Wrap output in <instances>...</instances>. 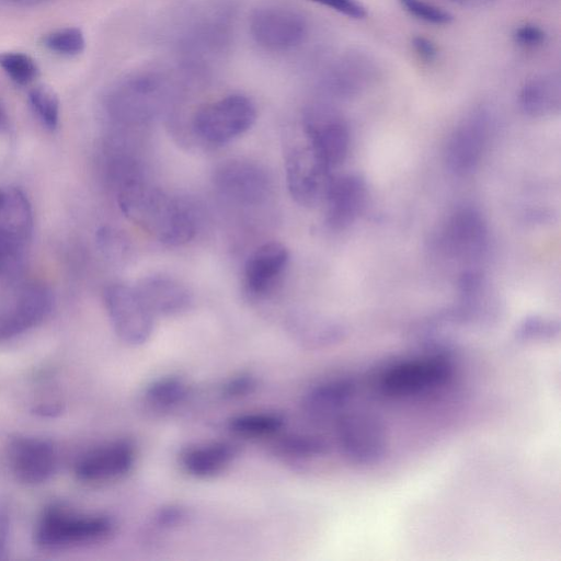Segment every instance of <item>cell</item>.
Listing matches in <instances>:
<instances>
[{
	"label": "cell",
	"instance_id": "obj_1",
	"mask_svg": "<svg viewBox=\"0 0 561 561\" xmlns=\"http://www.w3.org/2000/svg\"><path fill=\"white\" fill-rule=\"evenodd\" d=\"M122 211L158 241L179 245L196 233L197 217L186 201L169 195L139 178L118 186Z\"/></svg>",
	"mask_w": 561,
	"mask_h": 561
},
{
	"label": "cell",
	"instance_id": "obj_2",
	"mask_svg": "<svg viewBox=\"0 0 561 561\" xmlns=\"http://www.w3.org/2000/svg\"><path fill=\"white\" fill-rule=\"evenodd\" d=\"M455 366L445 350H432L431 354L405 358L389 364L376 377L378 394L387 399L419 397L449 385Z\"/></svg>",
	"mask_w": 561,
	"mask_h": 561
},
{
	"label": "cell",
	"instance_id": "obj_3",
	"mask_svg": "<svg viewBox=\"0 0 561 561\" xmlns=\"http://www.w3.org/2000/svg\"><path fill=\"white\" fill-rule=\"evenodd\" d=\"M114 528L113 520L105 515L50 504L35 523L33 541L43 550H64L102 542L113 535Z\"/></svg>",
	"mask_w": 561,
	"mask_h": 561
},
{
	"label": "cell",
	"instance_id": "obj_4",
	"mask_svg": "<svg viewBox=\"0 0 561 561\" xmlns=\"http://www.w3.org/2000/svg\"><path fill=\"white\" fill-rule=\"evenodd\" d=\"M168 96L167 80L157 71L137 72L121 80L106 96L111 119L122 127H140L161 111Z\"/></svg>",
	"mask_w": 561,
	"mask_h": 561
},
{
	"label": "cell",
	"instance_id": "obj_5",
	"mask_svg": "<svg viewBox=\"0 0 561 561\" xmlns=\"http://www.w3.org/2000/svg\"><path fill=\"white\" fill-rule=\"evenodd\" d=\"M34 228L32 205L14 186L0 187V276L15 273L31 245Z\"/></svg>",
	"mask_w": 561,
	"mask_h": 561
},
{
	"label": "cell",
	"instance_id": "obj_6",
	"mask_svg": "<svg viewBox=\"0 0 561 561\" xmlns=\"http://www.w3.org/2000/svg\"><path fill=\"white\" fill-rule=\"evenodd\" d=\"M256 119L251 99L240 93L228 94L203 105L193 116L196 137L210 145L227 144L249 130Z\"/></svg>",
	"mask_w": 561,
	"mask_h": 561
},
{
	"label": "cell",
	"instance_id": "obj_7",
	"mask_svg": "<svg viewBox=\"0 0 561 561\" xmlns=\"http://www.w3.org/2000/svg\"><path fill=\"white\" fill-rule=\"evenodd\" d=\"M253 41L271 53L295 49L306 38L307 20L294 7L285 3H265L253 10L249 21Z\"/></svg>",
	"mask_w": 561,
	"mask_h": 561
},
{
	"label": "cell",
	"instance_id": "obj_8",
	"mask_svg": "<svg viewBox=\"0 0 561 561\" xmlns=\"http://www.w3.org/2000/svg\"><path fill=\"white\" fill-rule=\"evenodd\" d=\"M53 295L43 283L21 282L0 300V342L42 323L50 313Z\"/></svg>",
	"mask_w": 561,
	"mask_h": 561
},
{
	"label": "cell",
	"instance_id": "obj_9",
	"mask_svg": "<svg viewBox=\"0 0 561 561\" xmlns=\"http://www.w3.org/2000/svg\"><path fill=\"white\" fill-rule=\"evenodd\" d=\"M302 129L308 146L324 167L332 170L344 161L350 147V129L334 107L324 103L306 107Z\"/></svg>",
	"mask_w": 561,
	"mask_h": 561
},
{
	"label": "cell",
	"instance_id": "obj_10",
	"mask_svg": "<svg viewBox=\"0 0 561 561\" xmlns=\"http://www.w3.org/2000/svg\"><path fill=\"white\" fill-rule=\"evenodd\" d=\"M336 437L344 457L356 466L378 463L386 454L382 422L371 413L342 412L336 416Z\"/></svg>",
	"mask_w": 561,
	"mask_h": 561
},
{
	"label": "cell",
	"instance_id": "obj_11",
	"mask_svg": "<svg viewBox=\"0 0 561 561\" xmlns=\"http://www.w3.org/2000/svg\"><path fill=\"white\" fill-rule=\"evenodd\" d=\"M105 308L116 335L129 345H141L153 330L154 314L135 286L115 283L104 291Z\"/></svg>",
	"mask_w": 561,
	"mask_h": 561
},
{
	"label": "cell",
	"instance_id": "obj_12",
	"mask_svg": "<svg viewBox=\"0 0 561 561\" xmlns=\"http://www.w3.org/2000/svg\"><path fill=\"white\" fill-rule=\"evenodd\" d=\"M214 185L228 201L241 206H259L272 194V180L260 164L241 159L222 162L214 172Z\"/></svg>",
	"mask_w": 561,
	"mask_h": 561
},
{
	"label": "cell",
	"instance_id": "obj_13",
	"mask_svg": "<svg viewBox=\"0 0 561 561\" xmlns=\"http://www.w3.org/2000/svg\"><path fill=\"white\" fill-rule=\"evenodd\" d=\"M285 172L291 197L304 206L323 202L333 179L332 170L316 158L308 144L293 147L287 151Z\"/></svg>",
	"mask_w": 561,
	"mask_h": 561
},
{
	"label": "cell",
	"instance_id": "obj_14",
	"mask_svg": "<svg viewBox=\"0 0 561 561\" xmlns=\"http://www.w3.org/2000/svg\"><path fill=\"white\" fill-rule=\"evenodd\" d=\"M136 461V448L126 439H116L95 446L75 462L76 478L84 483L96 484L115 481L126 476Z\"/></svg>",
	"mask_w": 561,
	"mask_h": 561
},
{
	"label": "cell",
	"instance_id": "obj_15",
	"mask_svg": "<svg viewBox=\"0 0 561 561\" xmlns=\"http://www.w3.org/2000/svg\"><path fill=\"white\" fill-rule=\"evenodd\" d=\"M488 241L486 222L472 207L455 210L438 238V244L447 255L462 261L480 259L486 251Z\"/></svg>",
	"mask_w": 561,
	"mask_h": 561
},
{
	"label": "cell",
	"instance_id": "obj_16",
	"mask_svg": "<svg viewBox=\"0 0 561 561\" xmlns=\"http://www.w3.org/2000/svg\"><path fill=\"white\" fill-rule=\"evenodd\" d=\"M490 125L489 113L480 108L453 130L445 148V162L451 172L466 175L477 167L489 138Z\"/></svg>",
	"mask_w": 561,
	"mask_h": 561
},
{
	"label": "cell",
	"instance_id": "obj_17",
	"mask_svg": "<svg viewBox=\"0 0 561 561\" xmlns=\"http://www.w3.org/2000/svg\"><path fill=\"white\" fill-rule=\"evenodd\" d=\"M7 456L13 477L27 485L46 482L57 469L56 448L44 438L16 436L10 440Z\"/></svg>",
	"mask_w": 561,
	"mask_h": 561
},
{
	"label": "cell",
	"instance_id": "obj_18",
	"mask_svg": "<svg viewBox=\"0 0 561 561\" xmlns=\"http://www.w3.org/2000/svg\"><path fill=\"white\" fill-rule=\"evenodd\" d=\"M367 197V183L360 175L333 176L323 199L325 224L333 230L346 229L365 209Z\"/></svg>",
	"mask_w": 561,
	"mask_h": 561
},
{
	"label": "cell",
	"instance_id": "obj_19",
	"mask_svg": "<svg viewBox=\"0 0 561 561\" xmlns=\"http://www.w3.org/2000/svg\"><path fill=\"white\" fill-rule=\"evenodd\" d=\"M289 261L288 250L278 242L260 245L248 257L243 270V286L254 299L267 297L279 283Z\"/></svg>",
	"mask_w": 561,
	"mask_h": 561
},
{
	"label": "cell",
	"instance_id": "obj_20",
	"mask_svg": "<svg viewBox=\"0 0 561 561\" xmlns=\"http://www.w3.org/2000/svg\"><path fill=\"white\" fill-rule=\"evenodd\" d=\"M376 75V65L368 55L351 50L330 66L323 78V85L335 96L351 98L365 90Z\"/></svg>",
	"mask_w": 561,
	"mask_h": 561
},
{
	"label": "cell",
	"instance_id": "obj_21",
	"mask_svg": "<svg viewBox=\"0 0 561 561\" xmlns=\"http://www.w3.org/2000/svg\"><path fill=\"white\" fill-rule=\"evenodd\" d=\"M135 287L154 316L179 314L186 311L192 304L188 288L170 276H147Z\"/></svg>",
	"mask_w": 561,
	"mask_h": 561
},
{
	"label": "cell",
	"instance_id": "obj_22",
	"mask_svg": "<svg viewBox=\"0 0 561 561\" xmlns=\"http://www.w3.org/2000/svg\"><path fill=\"white\" fill-rule=\"evenodd\" d=\"M356 391L357 380L352 376L328 378L307 391L302 407L314 419L337 416L355 397Z\"/></svg>",
	"mask_w": 561,
	"mask_h": 561
},
{
	"label": "cell",
	"instance_id": "obj_23",
	"mask_svg": "<svg viewBox=\"0 0 561 561\" xmlns=\"http://www.w3.org/2000/svg\"><path fill=\"white\" fill-rule=\"evenodd\" d=\"M238 455L236 445L217 440L185 448L180 455L183 470L196 478H211L225 471Z\"/></svg>",
	"mask_w": 561,
	"mask_h": 561
},
{
	"label": "cell",
	"instance_id": "obj_24",
	"mask_svg": "<svg viewBox=\"0 0 561 561\" xmlns=\"http://www.w3.org/2000/svg\"><path fill=\"white\" fill-rule=\"evenodd\" d=\"M518 104L531 117L558 114L561 108L559 72L541 73L527 80L518 93Z\"/></svg>",
	"mask_w": 561,
	"mask_h": 561
},
{
	"label": "cell",
	"instance_id": "obj_25",
	"mask_svg": "<svg viewBox=\"0 0 561 561\" xmlns=\"http://www.w3.org/2000/svg\"><path fill=\"white\" fill-rule=\"evenodd\" d=\"M283 415L274 412H250L232 416L229 430L245 438H262L277 434L284 426Z\"/></svg>",
	"mask_w": 561,
	"mask_h": 561
},
{
	"label": "cell",
	"instance_id": "obj_26",
	"mask_svg": "<svg viewBox=\"0 0 561 561\" xmlns=\"http://www.w3.org/2000/svg\"><path fill=\"white\" fill-rule=\"evenodd\" d=\"M146 399L158 408H171L181 403L187 396V385L175 376L161 377L146 388Z\"/></svg>",
	"mask_w": 561,
	"mask_h": 561
},
{
	"label": "cell",
	"instance_id": "obj_27",
	"mask_svg": "<svg viewBox=\"0 0 561 561\" xmlns=\"http://www.w3.org/2000/svg\"><path fill=\"white\" fill-rule=\"evenodd\" d=\"M28 102L41 123L48 129H55L59 121V100L54 90L37 85L28 92Z\"/></svg>",
	"mask_w": 561,
	"mask_h": 561
},
{
	"label": "cell",
	"instance_id": "obj_28",
	"mask_svg": "<svg viewBox=\"0 0 561 561\" xmlns=\"http://www.w3.org/2000/svg\"><path fill=\"white\" fill-rule=\"evenodd\" d=\"M0 68L18 84L32 82L39 73L35 60L19 51L0 53Z\"/></svg>",
	"mask_w": 561,
	"mask_h": 561
},
{
	"label": "cell",
	"instance_id": "obj_29",
	"mask_svg": "<svg viewBox=\"0 0 561 561\" xmlns=\"http://www.w3.org/2000/svg\"><path fill=\"white\" fill-rule=\"evenodd\" d=\"M42 44L59 55L73 56L80 54L85 46L82 31L78 27H64L49 32L42 38Z\"/></svg>",
	"mask_w": 561,
	"mask_h": 561
},
{
	"label": "cell",
	"instance_id": "obj_30",
	"mask_svg": "<svg viewBox=\"0 0 561 561\" xmlns=\"http://www.w3.org/2000/svg\"><path fill=\"white\" fill-rule=\"evenodd\" d=\"M278 448L286 455L299 458L319 457L328 451V445L321 437L309 434L285 436L279 442Z\"/></svg>",
	"mask_w": 561,
	"mask_h": 561
},
{
	"label": "cell",
	"instance_id": "obj_31",
	"mask_svg": "<svg viewBox=\"0 0 561 561\" xmlns=\"http://www.w3.org/2000/svg\"><path fill=\"white\" fill-rule=\"evenodd\" d=\"M559 331L560 324L558 321L540 316H531L523 320L516 329L515 335L523 341L547 340L557 336Z\"/></svg>",
	"mask_w": 561,
	"mask_h": 561
},
{
	"label": "cell",
	"instance_id": "obj_32",
	"mask_svg": "<svg viewBox=\"0 0 561 561\" xmlns=\"http://www.w3.org/2000/svg\"><path fill=\"white\" fill-rule=\"evenodd\" d=\"M401 7L412 16L435 25L448 24L453 15L446 10L425 0H398Z\"/></svg>",
	"mask_w": 561,
	"mask_h": 561
},
{
	"label": "cell",
	"instance_id": "obj_33",
	"mask_svg": "<svg viewBox=\"0 0 561 561\" xmlns=\"http://www.w3.org/2000/svg\"><path fill=\"white\" fill-rule=\"evenodd\" d=\"M327 7L351 19H363L366 15L365 7L357 0H309Z\"/></svg>",
	"mask_w": 561,
	"mask_h": 561
},
{
	"label": "cell",
	"instance_id": "obj_34",
	"mask_svg": "<svg viewBox=\"0 0 561 561\" xmlns=\"http://www.w3.org/2000/svg\"><path fill=\"white\" fill-rule=\"evenodd\" d=\"M514 39L517 44L525 47H535L545 42V31L535 24H524L515 28Z\"/></svg>",
	"mask_w": 561,
	"mask_h": 561
},
{
	"label": "cell",
	"instance_id": "obj_35",
	"mask_svg": "<svg viewBox=\"0 0 561 561\" xmlns=\"http://www.w3.org/2000/svg\"><path fill=\"white\" fill-rule=\"evenodd\" d=\"M255 386L254 377L251 375H240L225 385L224 393L229 397H241L252 392Z\"/></svg>",
	"mask_w": 561,
	"mask_h": 561
},
{
	"label": "cell",
	"instance_id": "obj_36",
	"mask_svg": "<svg viewBox=\"0 0 561 561\" xmlns=\"http://www.w3.org/2000/svg\"><path fill=\"white\" fill-rule=\"evenodd\" d=\"M412 46L415 53L424 60L431 61L437 56L435 44L424 36H415L412 39Z\"/></svg>",
	"mask_w": 561,
	"mask_h": 561
},
{
	"label": "cell",
	"instance_id": "obj_37",
	"mask_svg": "<svg viewBox=\"0 0 561 561\" xmlns=\"http://www.w3.org/2000/svg\"><path fill=\"white\" fill-rule=\"evenodd\" d=\"M10 537V515L7 507L0 505V559L7 552Z\"/></svg>",
	"mask_w": 561,
	"mask_h": 561
},
{
	"label": "cell",
	"instance_id": "obj_38",
	"mask_svg": "<svg viewBox=\"0 0 561 561\" xmlns=\"http://www.w3.org/2000/svg\"><path fill=\"white\" fill-rule=\"evenodd\" d=\"M495 1L496 0H455V3H458L463 7H468V8H479V7L488 5Z\"/></svg>",
	"mask_w": 561,
	"mask_h": 561
},
{
	"label": "cell",
	"instance_id": "obj_39",
	"mask_svg": "<svg viewBox=\"0 0 561 561\" xmlns=\"http://www.w3.org/2000/svg\"><path fill=\"white\" fill-rule=\"evenodd\" d=\"M2 1L10 3V4H14V5L25 7V5H35V4L42 3L46 0H2Z\"/></svg>",
	"mask_w": 561,
	"mask_h": 561
},
{
	"label": "cell",
	"instance_id": "obj_40",
	"mask_svg": "<svg viewBox=\"0 0 561 561\" xmlns=\"http://www.w3.org/2000/svg\"><path fill=\"white\" fill-rule=\"evenodd\" d=\"M5 122V115L2 108L0 107V126H2Z\"/></svg>",
	"mask_w": 561,
	"mask_h": 561
},
{
	"label": "cell",
	"instance_id": "obj_41",
	"mask_svg": "<svg viewBox=\"0 0 561 561\" xmlns=\"http://www.w3.org/2000/svg\"><path fill=\"white\" fill-rule=\"evenodd\" d=\"M450 1H453V2H454V0H450Z\"/></svg>",
	"mask_w": 561,
	"mask_h": 561
}]
</instances>
